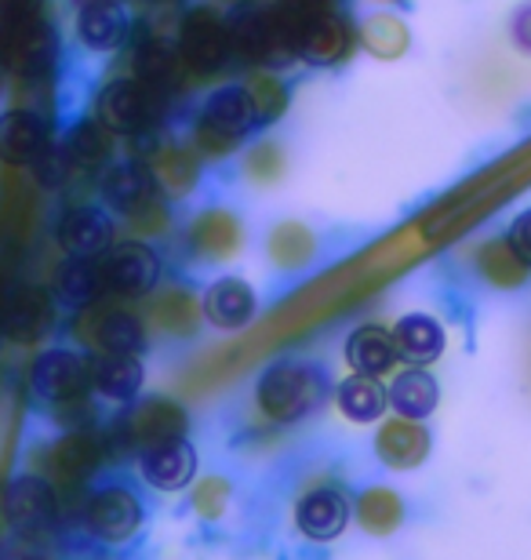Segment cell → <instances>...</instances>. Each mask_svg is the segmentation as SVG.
Returning <instances> with one entry per match:
<instances>
[{"instance_id":"obj_22","label":"cell","mask_w":531,"mask_h":560,"mask_svg":"<svg viewBox=\"0 0 531 560\" xmlns=\"http://www.w3.org/2000/svg\"><path fill=\"white\" fill-rule=\"evenodd\" d=\"M386 405H390V397H386V389L379 386V378L349 375L335 386V408L346 422H357V425L379 422L386 416Z\"/></svg>"},{"instance_id":"obj_27","label":"cell","mask_w":531,"mask_h":560,"mask_svg":"<svg viewBox=\"0 0 531 560\" xmlns=\"http://www.w3.org/2000/svg\"><path fill=\"white\" fill-rule=\"evenodd\" d=\"M55 288L59 295L70 302V306H92V302L103 295L106 277H103V262L99 259H66L55 273Z\"/></svg>"},{"instance_id":"obj_9","label":"cell","mask_w":531,"mask_h":560,"mask_svg":"<svg viewBox=\"0 0 531 560\" xmlns=\"http://www.w3.org/2000/svg\"><path fill=\"white\" fill-rule=\"evenodd\" d=\"M95 114L106 131L131 136V131H142L157 117V95L142 81H113L99 95Z\"/></svg>"},{"instance_id":"obj_5","label":"cell","mask_w":531,"mask_h":560,"mask_svg":"<svg viewBox=\"0 0 531 560\" xmlns=\"http://www.w3.org/2000/svg\"><path fill=\"white\" fill-rule=\"evenodd\" d=\"M4 513L8 524L15 535H26V539H44L55 521H59V495L44 477H15L8 485L4 495Z\"/></svg>"},{"instance_id":"obj_6","label":"cell","mask_w":531,"mask_h":560,"mask_svg":"<svg viewBox=\"0 0 531 560\" xmlns=\"http://www.w3.org/2000/svg\"><path fill=\"white\" fill-rule=\"evenodd\" d=\"M120 444L131 447V452H142V447L164 444V441H183L189 433V416L183 405L168 397H150L142 405H135V411L120 422Z\"/></svg>"},{"instance_id":"obj_33","label":"cell","mask_w":531,"mask_h":560,"mask_svg":"<svg viewBox=\"0 0 531 560\" xmlns=\"http://www.w3.org/2000/svg\"><path fill=\"white\" fill-rule=\"evenodd\" d=\"M178 59H183V55H178L172 44H164V40L146 44V48L139 51V77H142V84H150V88L175 84Z\"/></svg>"},{"instance_id":"obj_21","label":"cell","mask_w":531,"mask_h":560,"mask_svg":"<svg viewBox=\"0 0 531 560\" xmlns=\"http://www.w3.org/2000/svg\"><path fill=\"white\" fill-rule=\"evenodd\" d=\"M393 346H397V357H404L412 368H426L434 364L440 353H445V328L429 317V313H408L393 324Z\"/></svg>"},{"instance_id":"obj_16","label":"cell","mask_w":531,"mask_h":560,"mask_svg":"<svg viewBox=\"0 0 531 560\" xmlns=\"http://www.w3.org/2000/svg\"><path fill=\"white\" fill-rule=\"evenodd\" d=\"M48 128L33 109H8L0 114V156L15 167H33L48 150Z\"/></svg>"},{"instance_id":"obj_17","label":"cell","mask_w":531,"mask_h":560,"mask_svg":"<svg viewBox=\"0 0 531 560\" xmlns=\"http://www.w3.org/2000/svg\"><path fill=\"white\" fill-rule=\"evenodd\" d=\"M241 244H244V230L233 211H226V208L200 211L194 219V226H189V248H194V255H200V259L226 262L241 252Z\"/></svg>"},{"instance_id":"obj_34","label":"cell","mask_w":531,"mask_h":560,"mask_svg":"<svg viewBox=\"0 0 531 560\" xmlns=\"http://www.w3.org/2000/svg\"><path fill=\"white\" fill-rule=\"evenodd\" d=\"M66 153H70V161L73 164H84V167H92V164H103L106 161V153H109V136H106V128L103 125H81L70 136V142H66Z\"/></svg>"},{"instance_id":"obj_30","label":"cell","mask_w":531,"mask_h":560,"mask_svg":"<svg viewBox=\"0 0 531 560\" xmlns=\"http://www.w3.org/2000/svg\"><path fill=\"white\" fill-rule=\"evenodd\" d=\"M313 248H318V241H313V233L302 226V222H280V226L269 233V259L277 266H285V270H296V266L310 262Z\"/></svg>"},{"instance_id":"obj_15","label":"cell","mask_w":531,"mask_h":560,"mask_svg":"<svg viewBox=\"0 0 531 560\" xmlns=\"http://www.w3.org/2000/svg\"><path fill=\"white\" fill-rule=\"evenodd\" d=\"M59 244L73 259H99L113 244V222L99 208H73L59 222Z\"/></svg>"},{"instance_id":"obj_14","label":"cell","mask_w":531,"mask_h":560,"mask_svg":"<svg viewBox=\"0 0 531 560\" xmlns=\"http://www.w3.org/2000/svg\"><path fill=\"white\" fill-rule=\"evenodd\" d=\"M429 447H434V436L426 425L404 416L386 419L376 433V455L390 469H419L429 458Z\"/></svg>"},{"instance_id":"obj_25","label":"cell","mask_w":531,"mask_h":560,"mask_svg":"<svg viewBox=\"0 0 531 560\" xmlns=\"http://www.w3.org/2000/svg\"><path fill=\"white\" fill-rule=\"evenodd\" d=\"M77 37L92 51H113L124 40V11L113 0H88L77 15Z\"/></svg>"},{"instance_id":"obj_18","label":"cell","mask_w":531,"mask_h":560,"mask_svg":"<svg viewBox=\"0 0 531 560\" xmlns=\"http://www.w3.org/2000/svg\"><path fill=\"white\" fill-rule=\"evenodd\" d=\"M343 357L354 368V375L382 378L397 364V346H393L390 328H382V324H360L357 331H349Z\"/></svg>"},{"instance_id":"obj_39","label":"cell","mask_w":531,"mask_h":560,"mask_svg":"<svg viewBox=\"0 0 531 560\" xmlns=\"http://www.w3.org/2000/svg\"><path fill=\"white\" fill-rule=\"evenodd\" d=\"M513 244V252L521 255V259L531 266V211H524V215H517L513 222V230H510V237H506Z\"/></svg>"},{"instance_id":"obj_2","label":"cell","mask_w":531,"mask_h":560,"mask_svg":"<svg viewBox=\"0 0 531 560\" xmlns=\"http://www.w3.org/2000/svg\"><path fill=\"white\" fill-rule=\"evenodd\" d=\"M255 103L247 95V88H219L200 114L197 125V142L208 156L230 153L236 142L247 136V128L255 125Z\"/></svg>"},{"instance_id":"obj_24","label":"cell","mask_w":531,"mask_h":560,"mask_svg":"<svg viewBox=\"0 0 531 560\" xmlns=\"http://www.w3.org/2000/svg\"><path fill=\"white\" fill-rule=\"evenodd\" d=\"M404 499L393 488H365L360 499L354 502V517L360 521V528L376 539H386L404 524Z\"/></svg>"},{"instance_id":"obj_13","label":"cell","mask_w":531,"mask_h":560,"mask_svg":"<svg viewBox=\"0 0 531 560\" xmlns=\"http://www.w3.org/2000/svg\"><path fill=\"white\" fill-rule=\"evenodd\" d=\"M139 474L157 491H186L197 477V452L186 441H164L139 452Z\"/></svg>"},{"instance_id":"obj_1","label":"cell","mask_w":531,"mask_h":560,"mask_svg":"<svg viewBox=\"0 0 531 560\" xmlns=\"http://www.w3.org/2000/svg\"><path fill=\"white\" fill-rule=\"evenodd\" d=\"M327 400V378L318 364L280 361L269 364L255 383V405L266 422L296 425Z\"/></svg>"},{"instance_id":"obj_11","label":"cell","mask_w":531,"mask_h":560,"mask_svg":"<svg viewBox=\"0 0 531 560\" xmlns=\"http://www.w3.org/2000/svg\"><path fill=\"white\" fill-rule=\"evenodd\" d=\"M103 197L113 211L128 219H153L157 211V178L146 164L139 161H124L106 167L103 175Z\"/></svg>"},{"instance_id":"obj_20","label":"cell","mask_w":531,"mask_h":560,"mask_svg":"<svg viewBox=\"0 0 531 560\" xmlns=\"http://www.w3.org/2000/svg\"><path fill=\"white\" fill-rule=\"evenodd\" d=\"M200 313H205L215 328L236 331L255 317V291L247 288L241 277H222L208 288Z\"/></svg>"},{"instance_id":"obj_12","label":"cell","mask_w":531,"mask_h":560,"mask_svg":"<svg viewBox=\"0 0 531 560\" xmlns=\"http://www.w3.org/2000/svg\"><path fill=\"white\" fill-rule=\"evenodd\" d=\"M178 55H183L189 70H197V73L219 70L226 62V55H230V30H226L219 15L208 8L189 11L183 22V44H178Z\"/></svg>"},{"instance_id":"obj_10","label":"cell","mask_w":531,"mask_h":560,"mask_svg":"<svg viewBox=\"0 0 531 560\" xmlns=\"http://www.w3.org/2000/svg\"><path fill=\"white\" fill-rule=\"evenodd\" d=\"M103 277H106V288H113L117 295H128V299L150 295L157 288V280H161V259H157V252L150 244L124 241L117 248L106 252Z\"/></svg>"},{"instance_id":"obj_29","label":"cell","mask_w":531,"mask_h":560,"mask_svg":"<svg viewBox=\"0 0 531 560\" xmlns=\"http://www.w3.org/2000/svg\"><path fill=\"white\" fill-rule=\"evenodd\" d=\"M153 324L168 335H194L200 324L197 299L183 288H168L153 299Z\"/></svg>"},{"instance_id":"obj_4","label":"cell","mask_w":531,"mask_h":560,"mask_svg":"<svg viewBox=\"0 0 531 560\" xmlns=\"http://www.w3.org/2000/svg\"><path fill=\"white\" fill-rule=\"evenodd\" d=\"M142 499L124 485H106L92 491V499L84 502V524L99 542H128L135 532L142 528Z\"/></svg>"},{"instance_id":"obj_31","label":"cell","mask_w":531,"mask_h":560,"mask_svg":"<svg viewBox=\"0 0 531 560\" xmlns=\"http://www.w3.org/2000/svg\"><path fill=\"white\" fill-rule=\"evenodd\" d=\"M150 172L157 178V186H161L164 194H172V197L189 194L194 183H197V164H194V156H189L186 150H161Z\"/></svg>"},{"instance_id":"obj_38","label":"cell","mask_w":531,"mask_h":560,"mask_svg":"<svg viewBox=\"0 0 531 560\" xmlns=\"http://www.w3.org/2000/svg\"><path fill=\"white\" fill-rule=\"evenodd\" d=\"M0 560H48L41 539H26V535H15L11 542L0 546Z\"/></svg>"},{"instance_id":"obj_32","label":"cell","mask_w":531,"mask_h":560,"mask_svg":"<svg viewBox=\"0 0 531 560\" xmlns=\"http://www.w3.org/2000/svg\"><path fill=\"white\" fill-rule=\"evenodd\" d=\"M360 44H365L371 55H379V59H397V55H404V48H408V26L393 15H376L360 30Z\"/></svg>"},{"instance_id":"obj_36","label":"cell","mask_w":531,"mask_h":560,"mask_svg":"<svg viewBox=\"0 0 531 560\" xmlns=\"http://www.w3.org/2000/svg\"><path fill=\"white\" fill-rule=\"evenodd\" d=\"M226 506H230V480L226 477H205L194 485V510L205 521H219Z\"/></svg>"},{"instance_id":"obj_3","label":"cell","mask_w":531,"mask_h":560,"mask_svg":"<svg viewBox=\"0 0 531 560\" xmlns=\"http://www.w3.org/2000/svg\"><path fill=\"white\" fill-rule=\"evenodd\" d=\"M226 30H230V48H236L252 62H288L291 55H299L296 37H291L288 22L280 19V11L247 8L241 15H233Z\"/></svg>"},{"instance_id":"obj_19","label":"cell","mask_w":531,"mask_h":560,"mask_svg":"<svg viewBox=\"0 0 531 560\" xmlns=\"http://www.w3.org/2000/svg\"><path fill=\"white\" fill-rule=\"evenodd\" d=\"M88 378L99 397L113 400V405H128L139 397L142 389V364L139 357H124V353H99L95 361H88Z\"/></svg>"},{"instance_id":"obj_8","label":"cell","mask_w":531,"mask_h":560,"mask_svg":"<svg viewBox=\"0 0 531 560\" xmlns=\"http://www.w3.org/2000/svg\"><path fill=\"white\" fill-rule=\"evenodd\" d=\"M354 506L338 485H313L296 502V528L310 542H335L346 532Z\"/></svg>"},{"instance_id":"obj_28","label":"cell","mask_w":531,"mask_h":560,"mask_svg":"<svg viewBox=\"0 0 531 560\" xmlns=\"http://www.w3.org/2000/svg\"><path fill=\"white\" fill-rule=\"evenodd\" d=\"M528 270L531 266L513 252V244L506 237L488 241L477 252V273L488 280L492 288H521L528 280Z\"/></svg>"},{"instance_id":"obj_23","label":"cell","mask_w":531,"mask_h":560,"mask_svg":"<svg viewBox=\"0 0 531 560\" xmlns=\"http://www.w3.org/2000/svg\"><path fill=\"white\" fill-rule=\"evenodd\" d=\"M386 397H390V405L397 408V416L423 422L426 416H434L440 405V386L426 368H408V372H401L393 378Z\"/></svg>"},{"instance_id":"obj_7","label":"cell","mask_w":531,"mask_h":560,"mask_svg":"<svg viewBox=\"0 0 531 560\" xmlns=\"http://www.w3.org/2000/svg\"><path fill=\"white\" fill-rule=\"evenodd\" d=\"M33 394L51 400V405H77L84 400V394L92 389L88 378V361L73 350H48L33 361L30 372Z\"/></svg>"},{"instance_id":"obj_37","label":"cell","mask_w":531,"mask_h":560,"mask_svg":"<svg viewBox=\"0 0 531 560\" xmlns=\"http://www.w3.org/2000/svg\"><path fill=\"white\" fill-rule=\"evenodd\" d=\"M244 172L247 178H255V183H274V178H280V172H285V153H280L274 142L255 145L244 161Z\"/></svg>"},{"instance_id":"obj_26","label":"cell","mask_w":531,"mask_h":560,"mask_svg":"<svg viewBox=\"0 0 531 560\" xmlns=\"http://www.w3.org/2000/svg\"><path fill=\"white\" fill-rule=\"evenodd\" d=\"M95 346L103 353H124V357H139L146 350V328L142 320L128 310H106L95 320L92 331Z\"/></svg>"},{"instance_id":"obj_35","label":"cell","mask_w":531,"mask_h":560,"mask_svg":"<svg viewBox=\"0 0 531 560\" xmlns=\"http://www.w3.org/2000/svg\"><path fill=\"white\" fill-rule=\"evenodd\" d=\"M247 95H252L255 114L263 120H277L288 106V88L269 73H255L252 81H247Z\"/></svg>"},{"instance_id":"obj_40","label":"cell","mask_w":531,"mask_h":560,"mask_svg":"<svg viewBox=\"0 0 531 560\" xmlns=\"http://www.w3.org/2000/svg\"><path fill=\"white\" fill-rule=\"evenodd\" d=\"M513 37H517V44H521V48L531 51V8H524L521 15H517V22H513Z\"/></svg>"}]
</instances>
